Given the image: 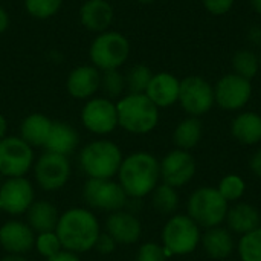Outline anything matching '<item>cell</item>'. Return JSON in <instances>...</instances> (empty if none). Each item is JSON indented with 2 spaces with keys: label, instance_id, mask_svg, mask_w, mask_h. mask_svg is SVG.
I'll use <instances>...</instances> for the list:
<instances>
[{
  "label": "cell",
  "instance_id": "cell-10",
  "mask_svg": "<svg viewBox=\"0 0 261 261\" xmlns=\"http://www.w3.org/2000/svg\"><path fill=\"white\" fill-rule=\"evenodd\" d=\"M32 171L37 185L43 191L55 193L69 182L72 164L67 156L44 151L38 156V159H35Z\"/></svg>",
  "mask_w": 261,
  "mask_h": 261
},
{
  "label": "cell",
  "instance_id": "cell-39",
  "mask_svg": "<svg viewBox=\"0 0 261 261\" xmlns=\"http://www.w3.org/2000/svg\"><path fill=\"white\" fill-rule=\"evenodd\" d=\"M46 261H81V258H80V255H78V254L63 249V251H60L57 255H54V257L47 258Z\"/></svg>",
  "mask_w": 261,
  "mask_h": 261
},
{
  "label": "cell",
  "instance_id": "cell-6",
  "mask_svg": "<svg viewBox=\"0 0 261 261\" xmlns=\"http://www.w3.org/2000/svg\"><path fill=\"white\" fill-rule=\"evenodd\" d=\"M200 240V226L188 214L173 216L162 229V246L167 257L191 254Z\"/></svg>",
  "mask_w": 261,
  "mask_h": 261
},
{
  "label": "cell",
  "instance_id": "cell-40",
  "mask_svg": "<svg viewBox=\"0 0 261 261\" xmlns=\"http://www.w3.org/2000/svg\"><path fill=\"white\" fill-rule=\"evenodd\" d=\"M249 165H251V170L254 171V174L261 177V148L251 158Z\"/></svg>",
  "mask_w": 261,
  "mask_h": 261
},
{
  "label": "cell",
  "instance_id": "cell-20",
  "mask_svg": "<svg viewBox=\"0 0 261 261\" xmlns=\"http://www.w3.org/2000/svg\"><path fill=\"white\" fill-rule=\"evenodd\" d=\"M80 20L93 32H104L113 20V8L107 0H87L80 8Z\"/></svg>",
  "mask_w": 261,
  "mask_h": 261
},
{
  "label": "cell",
  "instance_id": "cell-25",
  "mask_svg": "<svg viewBox=\"0 0 261 261\" xmlns=\"http://www.w3.org/2000/svg\"><path fill=\"white\" fill-rule=\"evenodd\" d=\"M231 133L242 144H258L261 141V115L255 112L240 113L232 121Z\"/></svg>",
  "mask_w": 261,
  "mask_h": 261
},
{
  "label": "cell",
  "instance_id": "cell-21",
  "mask_svg": "<svg viewBox=\"0 0 261 261\" xmlns=\"http://www.w3.org/2000/svg\"><path fill=\"white\" fill-rule=\"evenodd\" d=\"M80 144V135L78 132L67 122H54L49 138L46 141L44 150L63 156H70L73 151H76Z\"/></svg>",
  "mask_w": 261,
  "mask_h": 261
},
{
  "label": "cell",
  "instance_id": "cell-29",
  "mask_svg": "<svg viewBox=\"0 0 261 261\" xmlns=\"http://www.w3.org/2000/svg\"><path fill=\"white\" fill-rule=\"evenodd\" d=\"M232 67L234 73L251 81L258 73L260 58L252 50H237L232 57Z\"/></svg>",
  "mask_w": 261,
  "mask_h": 261
},
{
  "label": "cell",
  "instance_id": "cell-13",
  "mask_svg": "<svg viewBox=\"0 0 261 261\" xmlns=\"http://www.w3.org/2000/svg\"><path fill=\"white\" fill-rule=\"evenodd\" d=\"M83 125L93 135H109L118 124L116 104L109 98H90L81 110Z\"/></svg>",
  "mask_w": 261,
  "mask_h": 261
},
{
  "label": "cell",
  "instance_id": "cell-1",
  "mask_svg": "<svg viewBox=\"0 0 261 261\" xmlns=\"http://www.w3.org/2000/svg\"><path fill=\"white\" fill-rule=\"evenodd\" d=\"M55 232L63 249L80 255L95 249L102 229L96 214L92 210L76 206L60 214Z\"/></svg>",
  "mask_w": 261,
  "mask_h": 261
},
{
  "label": "cell",
  "instance_id": "cell-45",
  "mask_svg": "<svg viewBox=\"0 0 261 261\" xmlns=\"http://www.w3.org/2000/svg\"><path fill=\"white\" fill-rule=\"evenodd\" d=\"M138 2H141V3H151V2H154V0H138Z\"/></svg>",
  "mask_w": 261,
  "mask_h": 261
},
{
  "label": "cell",
  "instance_id": "cell-17",
  "mask_svg": "<svg viewBox=\"0 0 261 261\" xmlns=\"http://www.w3.org/2000/svg\"><path fill=\"white\" fill-rule=\"evenodd\" d=\"M104 232H107L118 245H133L142 236V225L136 214L128 210H119L107 216Z\"/></svg>",
  "mask_w": 261,
  "mask_h": 261
},
{
  "label": "cell",
  "instance_id": "cell-33",
  "mask_svg": "<svg viewBox=\"0 0 261 261\" xmlns=\"http://www.w3.org/2000/svg\"><path fill=\"white\" fill-rule=\"evenodd\" d=\"M245 188H246L245 180L240 176L228 174L220 180L217 190L226 202H231V200H239L245 194Z\"/></svg>",
  "mask_w": 261,
  "mask_h": 261
},
{
  "label": "cell",
  "instance_id": "cell-37",
  "mask_svg": "<svg viewBox=\"0 0 261 261\" xmlns=\"http://www.w3.org/2000/svg\"><path fill=\"white\" fill-rule=\"evenodd\" d=\"M203 5L213 15H223L232 8L234 0H203Z\"/></svg>",
  "mask_w": 261,
  "mask_h": 261
},
{
  "label": "cell",
  "instance_id": "cell-44",
  "mask_svg": "<svg viewBox=\"0 0 261 261\" xmlns=\"http://www.w3.org/2000/svg\"><path fill=\"white\" fill-rule=\"evenodd\" d=\"M251 5L258 14H261V0H251Z\"/></svg>",
  "mask_w": 261,
  "mask_h": 261
},
{
  "label": "cell",
  "instance_id": "cell-12",
  "mask_svg": "<svg viewBox=\"0 0 261 261\" xmlns=\"http://www.w3.org/2000/svg\"><path fill=\"white\" fill-rule=\"evenodd\" d=\"M179 102L191 116L208 113L214 106V89L202 76H187L180 81Z\"/></svg>",
  "mask_w": 261,
  "mask_h": 261
},
{
  "label": "cell",
  "instance_id": "cell-23",
  "mask_svg": "<svg viewBox=\"0 0 261 261\" xmlns=\"http://www.w3.org/2000/svg\"><path fill=\"white\" fill-rule=\"evenodd\" d=\"M54 121L43 113H31L20 124V138L28 142L32 148L46 145Z\"/></svg>",
  "mask_w": 261,
  "mask_h": 261
},
{
  "label": "cell",
  "instance_id": "cell-30",
  "mask_svg": "<svg viewBox=\"0 0 261 261\" xmlns=\"http://www.w3.org/2000/svg\"><path fill=\"white\" fill-rule=\"evenodd\" d=\"M239 254L242 261H261V226L240 239Z\"/></svg>",
  "mask_w": 261,
  "mask_h": 261
},
{
  "label": "cell",
  "instance_id": "cell-19",
  "mask_svg": "<svg viewBox=\"0 0 261 261\" xmlns=\"http://www.w3.org/2000/svg\"><path fill=\"white\" fill-rule=\"evenodd\" d=\"M179 90H180V81L174 75L168 72H159L153 75L145 90V95L159 109V107H170L174 102H177Z\"/></svg>",
  "mask_w": 261,
  "mask_h": 261
},
{
  "label": "cell",
  "instance_id": "cell-5",
  "mask_svg": "<svg viewBox=\"0 0 261 261\" xmlns=\"http://www.w3.org/2000/svg\"><path fill=\"white\" fill-rule=\"evenodd\" d=\"M188 216L200 228H216L226 220L228 202L222 197L217 188L203 187L196 190L187 203Z\"/></svg>",
  "mask_w": 261,
  "mask_h": 261
},
{
  "label": "cell",
  "instance_id": "cell-18",
  "mask_svg": "<svg viewBox=\"0 0 261 261\" xmlns=\"http://www.w3.org/2000/svg\"><path fill=\"white\" fill-rule=\"evenodd\" d=\"M67 92L76 99H90L101 89V73L95 66H80L67 76Z\"/></svg>",
  "mask_w": 261,
  "mask_h": 261
},
{
  "label": "cell",
  "instance_id": "cell-15",
  "mask_svg": "<svg viewBox=\"0 0 261 261\" xmlns=\"http://www.w3.org/2000/svg\"><path fill=\"white\" fill-rule=\"evenodd\" d=\"M161 179L164 184L179 188L187 185L196 174V161L185 150H173L170 151L161 162Z\"/></svg>",
  "mask_w": 261,
  "mask_h": 261
},
{
  "label": "cell",
  "instance_id": "cell-38",
  "mask_svg": "<svg viewBox=\"0 0 261 261\" xmlns=\"http://www.w3.org/2000/svg\"><path fill=\"white\" fill-rule=\"evenodd\" d=\"M116 246H118V243H116L107 232H101V236H99V239H98V242H96V245H95V249H96L99 254L107 255V254L115 252Z\"/></svg>",
  "mask_w": 261,
  "mask_h": 261
},
{
  "label": "cell",
  "instance_id": "cell-35",
  "mask_svg": "<svg viewBox=\"0 0 261 261\" xmlns=\"http://www.w3.org/2000/svg\"><path fill=\"white\" fill-rule=\"evenodd\" d=\"M63 0H24L26 11L35 18H49L58 12Z\"/></svg>",
  "mask_w": 261,
  "mask_h": 261
},
{
  "label": "cell",
  "instance_id": "cell-26",
  "mask_svg": "<svg viewBox=\"0 0 261 261\" xmlns=\"http://www.w3.org/2000/svg\"><path fill=\"white\" fill-rule=\"evenodd\" d=\"M202 245L205 252L214 260H223L234 251V239L231 232L220 226L208 229L202 236Z\"/></svg>",
  "mask_w": 261,
  "mask_h": 261
},
{
  "label": "cell",
  "instance_id": "cell-27",
  "mask_svg": "<svg viewBox=\"0 0 261 261\" xmlns=\"http://www.w3.org/2000/svg\"><path fill=\"white\" fill-rule=\"evenodd\" d=\"M202 130H203L202 121L196 116H190L176 127L173 133V141L179 150L188 151L199 144L202 138Z\"/></svg>",
  "mask_w": 261,
  "mask_h": 261
},
{
  "label": "cell",
  "instance_id": "cell-8",
  "mask_svg": "<svg viewBox=\"0 0 261 261\" xmlns=\"http://www.w3.org/2000/svg\"><path fill=\"white\" fill-rule=\"evenodd\" d=\"M130 54L128 40L115 31L101 32L90 46V60L98 70H115L121 67Z\"/></svg>",
  "mask_w": 261,
  "mask_h": 261
},
{
  "label": "cell",
  "instance_id": "cell-43",
  "mask_svg": "<svg viewBox=\"0 0 261 261\" xmlns=\"http://www.w3.org/2000/svg\"><path fill=\"white\" fill-rule=\"evenodd\" d=\"M0 261H28L24 255H12V254H6Z\"/></svg>",
  "mask_w": 261,
  "mask_h": 261
},
{
  "label": "cell",
  "instance_id": "cell-11",
  "mask_svg": "<svg viewBox=\"0 0 261 261\" xmlns=\"http://www.w3.org/2000/svg\"><path fill=\"white\" fill-rule=\"evenodd\" d=\"M35 202V188L26 177H9L0 184V211L18 217Z\"/></svg>",
  "mask_w": 261,
  "mask_h": 261
},
{
  "label": "cell",
  "instance_id": "cell-32",
  "mask_svg": "<svg viewBox=\"0 0 261 261\" xmlns=\"http://www.w3.org/2000/svg\"><path fill=\"white\" fill-rule=\"evenodd\" d=\"M34 249H37V252L43 257V258H50L54 255H57L60 251H63L61 242L57 236L55 231H49V232H41L35 236V246Z\"/></svg>",
  "mask_w": 261,
  "mask_h": 261
},
{
  "label": "cell",
  "instance_id": "cell-3",
  "mask_svg": "<svg viewBox=\"0 0 261 261\" xmlns=\"http://www.w3.org/2000/svg\"><path fill=\"white\" fill-rule=\"evenodd\" d=\"M121 148L109 139H96L78 153V165L87 179H113L122 164Z\"/></svg>",
  "mask_w": 261,
  "mask_h": 261
},
{
  "label": "cell",
  "instance_id": "cell-36",
  "mask_svg": "<svg viewBox=\"0 0 261 261\" xmlns=\"http://www.w3.org/2000/svg\"><path fill=\"white\" fill-rule=\"evenodd\" d=\"M167 254L164 246L148 242L141 245V248L136 252V261H167Z\"/></svg>",
  "mask_w": 261,
  "mask_h": 261
},
{
  "label": "cell",
  "instance_id": "cell-14",
  "mask_svg": "<svg viewBox=\"0 0 261 261\" xmlns=\"http://www.w3.org/2000/svg\"><path fill=\"white\" fill-rule=\"evenodd\" d=\"M252 96V84L249 80L237 75L228 73L220 78L214 89V101L223 110H239L248 104Z\"/></svg>",
  "mask_w": 261,
  "mask_h": 261
},
{
  "label": "cell",
  "instance_id": "cell-28",
  "mask_svg": "<svg viewBox=\"0 0 261 261\" xmlns=\"http://www.w3.org/2000/svg\"><path fill=\"white\" fill-rule=\"evenodd\" d=\"M151 197H153L151 202H153L154 210L161 214H165V216L173 214L179 206V194H177L176 188H173L164 182L153 190Z\"/></svg>",
  "mask_w": 261,
  "mask_h": 261
},
{
  "label": "cell",
  "instance_id": "cell-9",
  "mask_svg": "<svg viewBox=\"0 0 261 261\" xmlns=\"http://www.w3.org/2000/svg\"><path fill=\"white\" fill-rule=\"evenodd\" d=\"M34 148L20 136H5L0 139V176L24 177L34 167Z\"/></svg>",
  "mask_w": 261,
  "mask_h": 261
},
{
  "label": "cell",
  "instance_id": "cell-41",
  "mask_svg": "<svg viewBox=\"0 0 261 261\" xmlns=\"http://www.w3.org/2000/svg\"><path fill=\"white\" fill-rule=\"evenodd\" d=\"M8 24H9V15H8V12L5 11V8L0 6V34L6 31Z\"/></svg>",
  "mask_w": 261,
  "mask_h": 261
},
{
  "label": "cell",
  "instance_id": "cell-24",
  "mask_svg": "<svg viewBox=\"0 0 261 261\" xmlns=\"http://www.w3.org/2000/svg\"><path fill=\"white\" fill-rule=\"evenodd\" d=\"M226 222L231 231L237 234H248L261 226V217L258 210L249 203H239L228 210Z\"/></svg>",
  "mask_w": 261,
  "mask_h": 261
},
{
  "label": "cell",
  "instance_id": "cell-4",
  "mask_svg": "<svg viewBox=\"0 0 261 261\" xmlns=\"http://www.w3.org/2000/svg\"><path fill=\"white\" fill-rule=\"evenodd\" d=\"M118 124L133 135H145L156 128L159 109L145 93H128L116 102Z\"/></svg>",
  "mask_w": 261,
  "mask_h": 261
},
{
  "label": "cell",
  "instance_id": "cell-46",
  "mask_svg": "<svg viewBox=\"0 0 261 261\" xmlns=\"http://www.w3.org/2000/svg\"><path fill=\"white\" fill-rule=\"evenodd\" d=\"M258 58H260V64H261V54H260V57H258Z\"/></svg>",
  "mask_w": 261,
  "mask_h": 261
},
{
  "label": "cell",
  "instance_id": "cell-2",
  "mask_svg": "<svg viewBox=\"0 0 261 261\" xmlns=\"http://www.w3.org/2000/svg\"><path fill=\"white\" fill-rule=\"evenodd\" d=\"M116 177L128 199H144L159 185V161L147 151H135L122 159Z\"/></svg>",
  "mask_w": 261,
  "mask_h": 261
},
{
  "label": "cell",
  "instance_id": "cell-31",
  "mask_svg": "<svg viewBox=\"0 0 261 261\" xmlns=\"http://www.w3.org/2000/svg\"><path fill=\"white\" fill-rule=\"evenodd\" d=\"M153 73L150 67L144 64H136L128 70L125 76V87L128 89L130 93H145Z\"/></svg>",
  "mask_w": 261,
  "mask_h": 261
},
{
  "label": "cell",
  "instance_id": "cell-16",
  "mask_svg": "<svg viewBox=\"0 0 261 261\" xmlns=\"http://www.w3.org/2000/svg\"><path fill=\"white\" fill-rule=\"evenodd\" d=\"M35 236L26 222L12 219L0 226V246L6 254L24 255L34 249Z\"/></svg>",
  "mask_w": 261,
  "mask_h": 261
},
{
  "label": "cell",
  "instance_id": "cell-22",
  "mask_svg": "<svg viewBox=\"0 0 261 261\" xmlns=\"http://www.w3.org/2000/svg\"><path fill=\"white\" fill-rule=\"evenodd\" d=\"M26 223L35 234L55 231L60 211L49 200H35L26 211Z\"/></svg>",
  "mask_w": 261,
  "mask_h": 261
},
{
  "label": "cell",
  "instance_id": "cell-42",
  "mask_svg": "<svg viewBox=\"0 0 261 261\" xmlns=\"http://www.w3.org/2000/svg\"><path fill=\"white\" fill-rule=\"evenodd\" d=\"M6 132H8V122H6V118L0 113V139H3L5 136H8V135H6Z\"/></svg>",
  "mask_w": 261,
  "mask_h": 261
},
{
  "label": "cell",
  "instance_id": "cell-7",
  "mask_svg": "<svg viewBox=\"0 0 261 261\" xmlns=\"http://www.w3.org/2000/svg\"><path fill=\"white\" fill-rule=\"evenodd\" d=\"M81 196L89 210L115 213L125 210L128 196L118 180L113 179H87L83 185Z\"/></svg>",
  "mask_w": 261,
  "mask_h": 261
},
{
  "label": "cell",
  "instance_id": "cell-34",
  "mask_svg": "<svg viewBox=\"0 0 261 261\" xmlns=\"http://www.w3.org/2000/svg\"><path fill=\"white\" fill-rule=\"evenodd\" d=\"M101 89L104 90V93L107 95L109 99L118 98L122 95V92L125 89V78L118 72V69L106 70L101 75Z\"/></svg>",
  "mask_w": 261,
  "mask_h": 261
}]
</instances>
